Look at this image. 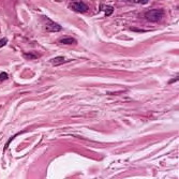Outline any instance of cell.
Listing matches in <instances>:
<instances>
[{
    "label": "cell",
    "mask_w": 179,
    "mask_h": 179,
    "mask_svg": "<svg viewBox=\"0 0 179 179\" xmlns=\"http://www.w3.org/2000/svg\"><path fill=\"white\" fill-rule=\"evenodd\" d=\"M149 0H138V3H141V5H146Z\"/></svg>",
    "instance_id": "10"
},
{
    "label": "cell",
    "mask_w": 179,
    "mask_h": 179,
    "mask_svg": "<svg viewBox=\"0 0 179 179\" xmlns=\"http://www.w3.org/2000/svg\"><path fill=\"white\" fill-rule=\"evenodd\" d=\"M178 79H179V77L177 76V77H175L174 79H172V81H170V82H168V84H173L174 82H178Z\"/></svg>",
    "instance_id": "11"
},
{
    "label": "cell",
    "mask_w": 179,
    "mask_h": 179,
    "mask_svg": "<svg viewBox=\"0 0 179 179\" xmlns=\"http://www.w3.org/2000/svg\"><path fill=\"white\" fill-rule=\"evenodd\" d=\"M23 56L28 60H33V59H37V58H39V55L34 54V53H24Z\"/></svg>",
    "instance_id": "7"
},
{
    "label": "cell",
    "mask_w": 179,
    "mask_h": 179,
    "mask_svg": "<svg viewBox=\"0 0 179 179\" xmlns=\"http://www.w3.org/2000/svg\"><path fill=\"white\" fill-rule=\"evenodd\" d=\"M44 22H45V24H44L45 25V29L48 32H58L61 30V26L59 24L53 22L52 19L47 18L45 16H44Z\"/></svg>",
    "instance_id": "3"
},
{
    "label": "cell",
    "mask_w": 179,
    "mask_h": 179,
    "mask_svg": "<svg viewBox=\"0 0 179 179\" xmlns=\"http://www.w3.org/2000/svg\"><path fill=\"white\" fill-rule=\"evenodd\" d=\"M163 16H164V11L162 9H152L145 13V18L147 19L148 22H151V23L159 22V20L162 19Z\"/></svg>",
    "instance_id": "1"
},
{
    "label": "cell",
    "mask_w": 179,
    "mask_h": 179,
    "mask_svg": "<svg viewBox=\"0 0 179 179\" xmlns=\"http://www.w3.org/2000/svg\"><path fill=\"white\" fill-rule=\"evenodd\" d=\"M5 79H8V74L5 72H1L0 73V82H3Z\"/></svg>",
    "instance_id": "8"
},
{
    "label": "cell",
    "mask_w": 179,
    "mask_h": 179,
    "mask_svg": "<svg viewBox=\"0 0 179 179\" xmlns=\"http://www.w3.org/2000/svg\"><path fill=\"white\" fill-rule=\"evenodd\" d=\"M67 60H65V58L64 57H62V56H59V57H56V58H54V59H52V63H53V65H60V64H63L64 62H65Z\"/></svg>",
    "instance_id": "5"
},
{
    "label": "cell",
    "mask_w": 179,
    "mask_h": 179,
    "mask_svg": "<svg viewBox=\"0 0 179 179\" xmlns=\"http://www.w3.org/2000/svg\"><path fill=\"white\" fill-rule=\"evenodd\" d=\"M59 42L61 44H68V45H70V44H75V43H76V40H75L74 38H71V37H64L62 38V39H60Z\"/></svg>",
    "instance_id": "4"
},
{
    "label": "cell",
    "mask_w": 179,
    "mask_h": 179,
    "mask_svg": "<svg viewBox=\"0 0 179 179\" xmlns=\"http://www.w3.org/2000/svg\"><path fill=\"white\" fill-rule=\"evenodd\" d=\"M70 8L73 10V11H75V12H78V13H86L88 10H89V7L85 2L81 1V0L72 2L70 5Z\"/></svg>",
    "instance_id": "2"
},
{
    "label": "cell",
    "mask_w": 179,
    "mask_h": 179,
    "mask_svg": "<svg viewBox=\"0 0 179 179\" xmlns=\"http://www.w3.org/2000/svg\"><path fill=\"white\" fill-rule=\"evenodd\" d=\"M7 43H8V39H7V38L1 39V40H0V48H1V47H3V46L7 44Z\"/></svg>",
    "instance_id": "9"
},
{
    "label": "cell",
    "mask_w": 179,
    "mask_h": 179,
    "mask_svg": "<svg viewBox=\"0 0 179 179\" xmlns=\"http://www.w3.org/2000/svg\"><path fill=\"white\" fill-rule=\"evenodd\" d=\"M100 8H101L100 10H104V11H105V16H110V15H112V14H113V12H114V8H113V7L101 5Z\"/></svg>",
    "instance_id": "6"
}]
</instances>
